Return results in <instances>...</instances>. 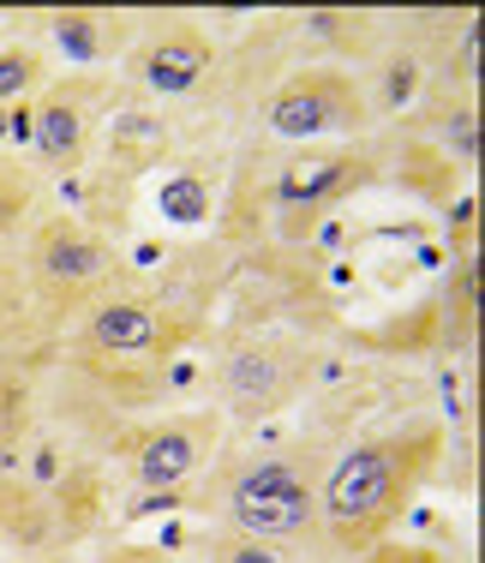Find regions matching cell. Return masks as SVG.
I'll use <instances>...</instances> for the list:
<instances>
[{
  "label": "cell",
  "instance_id": "6da1fadb",
  "mask_svg": "<svg viewBox=\"0 0 485 563\" xmlns=\"http://www.w3.org/2000/svg\"><path fill=\"white\" fill-rule=\"evenodd\" d=\"M438 455V432L414 438H377L342 455V467L323 486V516L342 545H372L408 504V486L420 479V467Z\"/></svg>",
  "mask_w": 485,
  "mask_h": 563
},
{
  "label": "cell",
  "instance_id": "7a4b0ae2",
  "mask_svg": "<svg viewBox=\"0 0 485 563\" xmlns=\"http://www.w3.org/2000/svg\"><path fill=\"white\" fill-rule=\"evenodd\" d=\"M228 509L246 533H300L312 521V492L288 462H258L234 479Z\"/></svg>",
  "mask_w": 485,
  "mask_h": 563
},
{
  "label": "cell",
  "instance_id": "3957f363",
  "mask_svg": "<svg viewBox=\"0 0 485 563\" xmlns=\"http://www.w3.org/2000/svg\"><path fill=\"white\" fill-rule=\"evenodd\" d=\"M360 97L342 73H300L269 97V132L282 139H318L330 126H354Z\"/></svg>",
  "mask_w": 485,
  "mask_h": 563
},
{
  "label": "cell",
  "instance_id": "277c9868",
  "mask_svg": "<svg viewBox=\"0 0 485 563\" xmlns=\"http://www.w3.org/2000/svg\"><path fill=\"white\" fill-rule=\"evenodd\" d=\"M366 180V163H354V156H323V163H300L282 174L276 186V205L282 210H312L323 198H342L348 186Z\"/></svg>",
  "mask_w": 485,
  "mask_h": 563
},
{
  "label": "cell",
  "instance_id": "5b68a950",
  "mask_svg": "<svg viewBox=\"0 0 485 563\" xmlns=\"http://www.w3.org/2000/svg\"><path fill=\"white\" fill-rule=\"evenodd\" d=\"M205 66H210V43H205V36H162V43L144 48L139 78L151 90H162V97H174V90H192L198 78H205Z\"/></svg>",
  "mask_w": 485,
  "mask_h": 563
},
{
  "label": "cell",
  "instance_id": "8992f818",
  "mask_svg": "<svg viewBox=\"0 0 485 563\" xmlns=\"http://www.w3.org/2000/svg\"><path fill=\"white\" fill-rule=\"evenodd\" d=\"M108 271V252L97 240H85L78 228H54V234L36 246V276L43 282H60V288H85Z\"/></svg>",
  "mask_w": 485,
  "mask_h": 563
},
{
  "label": "cell",
  "instance_id": "52a82bcc",
  "mask_svg": "<svg viewBox=\"0 0 485 563\" xmlns=\"http://www.w3.org/2000/svg\"><path fill=\"white\" fill-rule=\"evenodd\" d=\"M192 467H198V432H186V426H162V432H151L139 444V479H144V492L180 486Z\"/></svg>",
  "mask_w": 485,
  "mask_h": 563
},
{
  "label": "cell",
  "instance_id": "ba28073f",
  "mask_svg": "<svg viewBox=\"0 0 485 563\" xmlns=\"http://www.w3.org/2000/svg\"><path fill=\"white\" fill-rule=\"evenodd\" d=\"M156 318L144 312V306H126V300H114V306H102L97 318H90V342L97 347H114V354H144V347H156Z\"/></svg>",
  "mask_w": 485,
  "mask_h": 563
},
{
  "label": "cell",
  "instance_id": "9c48e42d",
  "mask_svg": "<svg viewBox=\"0 0 485 563\" xmlns=\"http://www.w3.org/2000/svg\"><path fill=\"white\" fill-rule=\"evenodd\" d=\"M36 151H43L54 168L78 163V151H85V114L60 97L43 102V114H36Z\"/></svg>",
  "mask_w": 485,
  "mask_h": 563
},
{
  "label": "cell",
  "instance_id": "30bf717a",
  "mask_svg": "<svg viewBox=\"0 0 485 563\" xmlns=\"http://www.w3.org/2000/svg\"><path fill=\"white\" fill-rule=\"evenodd\" d=\"M282 390V360L276 354H234L228 366V396L234 401H269Z\"/></svg>",
  "mask_w": 485,
  "mask_h": 563
},
{
  "label": "cell",
  "instance_id": "8fae6325",
  "mask_svg": "<svg viewBox=\"0 0 485 563\" xmlns=\"http://www.w3.org/2000/svg\"><path fill=\"white\" fill-rule=\"evenodd\" d=\"M54 36H60L66 55H78V60H90L102 48V36H97V24H90V19H54Z\"/></svg>",
  "mask_w": 485,
  "mask_h": 563
},
{
  "label": "cell",
  "instance_id": "7c38bea8",
  "mask_svg": "<svg viewBox=\"0 0 485 563\" xmlns=\"http://www.w3.org/2000/svg\"><path fill=\"white\" fill-rule=\"evenodd\" d=\"M31 78H36V55H24V48H7V55H0V102L19 97Z\"/></svg>",
  "mask_w": 485,
  "mask_h": 563
},
{
  "label": "cell",
  "instance_id": "4fadbf2b",
  "mask_svg": "<svg viewBox=\"0 0 485 563\" xmlns=\"http://www.w3.org/2000/svg\"><path fill=\"white\" fill-rule=\"evenodd\" d=\"M222 563H282V558L269 552V545H228Z\"/></svg>",
  "mask_w": 485,
  "mask_h": 563
},
{
  "label": "cell",
  "instance_id": "5bb4252c",
  "mask_svg": "<svg viewBox=\"0 0 485 563\" xmlns=\"http://www.w3.org/2000/svg\"><path fill=\"white\" fill-rule=\"evenodd\" d=\"M0 132H7V114H0Z\"/></svg>",
  "mask_w": 485,
  "mask_h": 563
}]
</instances>
